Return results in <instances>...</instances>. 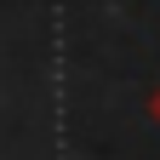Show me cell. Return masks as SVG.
I'll use <instances>...</instances> for the list:
<instances>
[{"mask_svg": "<svg viewBox=\"0 0 160 160\" xmlns=\"http://www.w3.org/2000/svg\"><path fill=\"white\" fill-rule=\"evenodd\" d=\"M149 120H154V126H160V86L149 92Z\"/></svg>", "mask_w": 160, "mask_h": 160, "instance_id": "6da1fadb", "label": "cell"}]
</instances>
